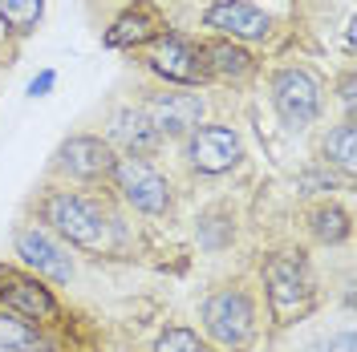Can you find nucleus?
I'll return each mask as SVG.
<instances>
[{
	"instance_id": "6",
	"label": "nucleus",
	"mask_w": 357,
	"mask_h": 352,
	"mask_svg": "<svg viewBox=\"0 0 357 352\" xmlns=\"http://www.w3.org/2000/svg\"><path fill=\"white\" fill-rule=\"evenodd\" d=\"M17 255L24 259V267H33L37 275L53 280V284H69L73 280L69 251L45 227H24V231H17Z\"/></svg>"
},
{
	"instance_id": "2",
	"label": "nucleus",
	"mask_w": 357,
	"mask_h": 352,
	"mask_svg": "<svg viewBox=\"0 0 357 352\" xmlns=\"http://www.w3.org/2000/svg\"><path fill=\"white\" fill-rule=\"evenodd\" d=\"M45 219L57 227V235H66L69 243H77V247H86V251L110 247V215L86 195H69V191L49 195Z\"/></svg>"
},
{
	"instance_id": "7",
	"label": "nucleus",
	"mask_w": 357,
	"mask_h": 352,
	"mask_svg": "<svg viewBox=\"0 0 357 352\" xmlns=\"http://www.w3.org/2000/svg\"><path fill=\"white\" fill-rule=\"evenodd\" d=\"M146 61H151V69H155L158 77H167V81L195 86V81L207 77V69H203V61H199V49L187 41V37H178V33H158Z\"/></svg>"
},
{
	"instance_id": "14",
	"label": "nucleus",
	"mask_w": 357,
	"mask_h": 352,
	"mask_svg": "<svg viewBox=\"0 0 357 352\" xmlns=\"http://www.w3.org/2000/svg\"><path fill=\"white\" fill-rule=\"evenodd\" d=\"M110 138L118 142V146H126L130 158H138V154H151L162 134L151 126V118H146L142 110H118L114 122H110Z\"/></svg>"
},
{
	"instance_id": "15",
	"label": "nucleus",
	"mask_w": 357,
	"mask_h": 352,
	"mask_svg": "<svg viewBox=\"0 0 357 352\" xmlns=\"http://www.w3.org/2000/svg\"><path fill=\"white\" fill-rule=\"evenodd\" d=\"M0 352H45V340L29 320L0 312Z\"/></svg>"
},
{
	"instance_id": "18",
	"label": "nucleus",
	"mask_w": 357,
	"mask_h": 352,
	"mask_svg": "<svg viewBox=\"0 0 357 352\" xmlns=\"http://www.w3.org/2000/svg\"><path fill=\"white\" fill-rule=\"evenodd\" d=\"M45 13V0H0V17L13 33H33Z\"/></svg>"
},
{
	"instance_id": "13",
	"label": "nucleus",
	"mask_w": 357,
	"mask_h": 352,
	"mask_svg": "<svg viewBox=\"0 0 357 352\" xmlns=\"http://www.w3.org/2000/svg\"><path fill=\"white\" fill-rule=\"evenodd\" d=\"M158 29H162V21H158V13L151 8V4H134V8H126L118 21L110 24V33H106V45L110 49H130V45H146L158 37Z\"/></svg>"
},
{
	"instance_id": "5",
	"label": "nucleus",
	"mask_w": 357,
	"mask_h": 352,
	"mask_svg": "<svg viewBox=\"0 0 357 352\" xmlns=\"http://www.w3.org/2000/svg\"><path fill=\"white\" fill-rule=\"evenodd\" d=\"M272 106L289 130H305L321 110V86L305 69H280L272 77Z\"/></svg>"
},
{
	"instance_id": "19",
	"label": "nucleus",
	"mask_w": 357,
	"mask_h": 352,
	"mask_svg": "<svg viewBox=\"0 0 357 352\" xmlns=\"http://www.w3.org/2000/svg\"><path fill=\"white\" fill-rule=\"evenodd\" d=\"M312 235L321 243H341L349 235V215H345L341 207H321V211L312 215Z\"/></svg>"
},
{
	"instance_id": "1",
	"label": "nucleus",
	"mask_w": 357,
	"mask_h": 352,
	"mask_svg": "<svg viewBox=\"0 0 357 352\" xmlns=\"http://www.w3.org/2000/svg\"><path fill=\"white\" fill-rule=\"evenodd\" d=\"M264 284H268V304H272V320L276 324H292L305 320L312 312L317 287H312V271L305 255L296 251H276L264 264Z\"/></svg>"
},
{
	"instance_id": "21",
	"label": "nucleus",
	"mask_w": 357,
	"mask_h": 352,
	"mask_svg": "<svg viewBox=\"0 0 357 352\" xmlns=\"http://www.w3.org/2000/svg\"><path fill=\"white\" fill-rule=\"evenodd\" d=\"M53 86H57V73H53V69H45V73H37V77L29 81V97H45Z\"/></svg>"
},
{
	"instance_id": "16",
	"label": "nucleus",
	"mask_w": 357,
	"mask_h": 352,
	"mask_svg": "<svg viewBox=\"0 0 357 352\" xmlns=\"http://www.w3.org/2000/svg\"><path fill=\"white\" fill-rule=\"evenodd\" d=\"M203 69L207 73H220V77H244V73H252V57H248L244 49H236V45L227 41H215L203 49Z\"/></svg>"
},
{
	"instance_id": "12",
	"label": "nucleus",
	"mask_w": 357,
	"mask_h": 352,
	"mask_svg": "<svg viewBox=\"0 0 357 352\" xmlns=\"http://www.w3.org/2000/svg\"><path fill=\"white\" fill-rule=\"evenodd\" d=\"M142 113L151 118V126L158 134H187L191 126H199L203 118V97L199 93H155Z\"/></svg>"
},
{
	"instance_id": "9",
	"label": "nucleus",
	"mask_w": 357,
	"mask_h": 352,
	"mask_svg": "<svg viewBox=\"0 0 357 352\" xmlns=\"http://www.w3.org/2000/svg\"><path fill=\"white\" fill-rule=\"evenodd\" d=\"M203 24L207 29H220L227 37H236V41H260V37H268V29H272V17H268L264 8L248 4V0H215L203 13Z\"/></svg>"
},
{
	"instance_id": "11",
	"label": "nucleus",
	"mask_w": 357,
	"mask_h": 352,
	"mask_svg": "<svg viewBox=\"0 0 357 352\" xmlns=\"http://www.w3.org/2000/svg\"><path fill=\"white\" fill-rule=\"evenodd\" d=\"M57 162H61V170L69 178L93 182V178H102L114 170V150H110V142H102V138L77 134V138H69L66 146L57 150Z\"/></svg>"
},
{
	"instance_id": "20",
	"label": "nucleus",
	"mask_w": 357,
	"mask_h": 352,
	"mask_svg": "<svg viewBox=\"0 0 357 352\" xmlns=\"http://www.w3.org/2000/svg\"><path fill=\"white\" fill-rule=\"evenodd\" d=\"M155 352H207V349H203V340L191 328H167L158 336Z\"/></svg>"
},
{
	"instance_id": "4",
	"label": "nucleus",
	"mask_w": 357,
	"mask_h": 352,
	"mask_svg": "<svg viewBox=\"0 0 357 352\" xmlns=\"http://www.w3.org/2000/svg\"><path fill=\"white\" fill-rule=\"evenodd\" d=\"M114 178H118V191H122V198L130 202L134 211H142V215H167V207H171V182L158 175L151 162L122 158V162H114Z\"/></svg>"
},
{
	"instance_id": "22",
	"label": "nucleus",
	"mask_w": 357,
	"mask_h": 352,
	"mask_svg": "<svg viewBox=\"0 0 357 352\" xmlns=\"http://www.w3.org/2000/svg\"><path fill=\"white\" fill-rule=\"evenodd\" d=\"M354 344H357L354 332L345 328V332H337V336H333V340H329V344H325L321 352H354Z\"/></svg>"
},
{
	"instance_id": "10",
	"label": "nucleus",
	"mask_w": 357,
	"mask_h": 352,
	"mask_svg": "<svg viewBox=\"0 0 357 352\" xmlns=\"http://www.w3.org/2000/svg\"><path fill=\"white\" fill-rule=\"evenodd\" d=\"M0 300L21 316L33 320H57V300L49 296V287L37 284V275H21V271H8L0 267Z\"/></svg>"
},
{
	"instance_id": "8",
	"label": "nucleus",
	"mask_w": 357,
	"mask_h": 352,
	"mask_svg": "<svg viewBox=\"0 0 357 352\" xmlns=\"http://www.w3.org/2000/svg\"><path fill=\"white\" fill-rule=\"evenodd\" d=\"M240 138L236 130H227V126H199V130L191 134V142H187V158H191V166L203 170V175H223V170H231L236 162H240Z\"/></svg>"
},
{
	"instance_id": "3",
	"label": "nucleus",
	"mask_w": 357,
	"mask_h": 352,
	"mask_svg": "<svg viewBox=\"0 0 357 352\" xmlns=\"http://www.w3.org/2000/svg\"><path fill=\"white\" fill-rule=\"evenodd\" d=\"M203 328L207 336L231 352H244L256 340V304L244 287H223L203 300Z\"/></svg>"
},
{
	"instance_id": "17",
	"label": "nucleus",
	"mask_w": 357,
	"mask_h": 352,
	"mask_svg": "<svg viewBox=\"0 0 357 352\" xmlns=\"http://www.w3.org/2000/svg\"><path fill=\"white\" fill-rule=\"evenodd\" d=\"M321 150H325V158H329L333 166H341L345 175H354V166H357V130H354V122H341L337 130L325 134Z\"/></svg>"
}]
</instances>
